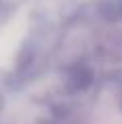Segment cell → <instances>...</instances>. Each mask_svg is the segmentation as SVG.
Masks as SVG:
<instances>
[{"label":"cell","instance_id":"1","mask_svg":"<svg viewBox=\"0 0 122 124\" xmlns=\"http://www.w3.org/2000/svg\"><path fill=\"white\" fill-rule=\"evenodd\" d=\"M94 84V71L90 65L85 63H73L65 73V85L69 92H85L88 87Z\"/></svg>","mask_w":122,"mask_h":124},{"label":"cell","instance_id":"2","mask_svg":"<svg viewBox=\"0 0 122 124\" xmlns=\"http://www.w3.org/2000/svg\"><path fill=\"white\" fill-rule=\"evenodd\" d=\"M96 12L106 23H120L122 20V0H98Z\"/></svg>","mask_w":122,"mask_h":124}]
</instances>
